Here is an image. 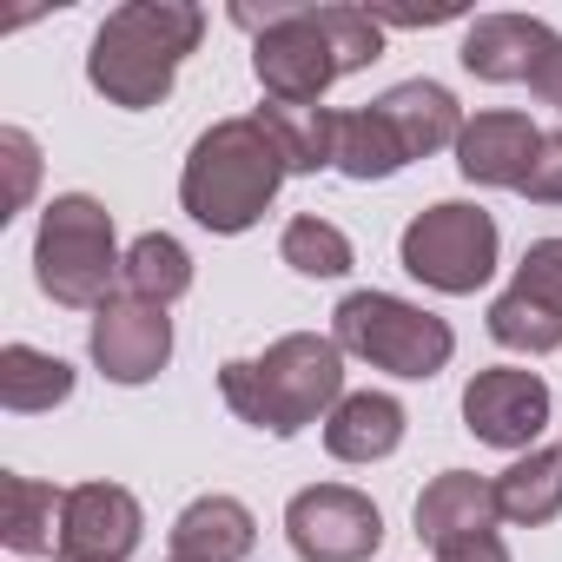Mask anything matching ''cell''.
I'll return each instance as SVG.
<instances>
[{
  "label": "cell",
  "instance_id": "6da1fadb",
  "mask_svg": "<svg viewBox=\"0 0 562 562\" xmlns=\"http://www.w3.org/2000/svg\"><path fill=\"white\" fill-rule=\"evenodd\" d=\"M238 27H265L258 41V80L278 93V106H312L345 67L378 60V21L358 8H271L251 14L238 8Z\"/></svg>",
  "mask_w": 562,
  "mask_h": 562
},
{
  "label": "cell",
  "instance_id": "7a4b0ae2",
  "mask_svg": "<svg viewBox=\"0 0 562 562\" xmlns=\"http://www.w3.org/2000/svg\"><path fill=\"white\" fill-rule=\"evenodd\" d=\"M278 172H285V146L271 139V126L225 120L218 133L199 139V153L186 166V205L212 232H245L265 212V199L278 192Z\"/></svg>",
  "mask_w": 562,
  "mask_h": 562
},
{
  "label": "cell",
  "instance_id": "3957f363",
  "mask_svg": "<svg viewBox=\"0 0 562 562\" xmlns=\"http://www.w3.org/2000/svg\"><path fill=\"white\" fill-rule=\"evenodd\" d=\"M199 14L192 8H120L93 41V87L120 106H153L172 87V67L192 54Z\"/></svg>",
  "mask_w": 562,
  "mask_h": 562
},
{
  "label": "cell",
  "instance_id": "277c9868",
  "mask_svg": "<svg viewBox=\"0 0 562 562\" xmlns=\"http://www.w3.org/2000/svg\"><path fill=\"white\" fill-rule=\"evenodd\" d=\"M338 338L397 378H430L450 358V331L437 318H424L397 299H378V292H358L338 305Z\"/></svg>",
  "mask_w": 562,
  "mask_h": 562
},
{
  "label": "cell",
  "instance_id": "5b68a950",
  "mask_svg": "<svg viewBox=\"0 0 562 562\" xmlns=\"http://www.w3.org/2000/svg\"><path fill=\"white\" fill-rule=\"evenodd\" d=\"M404 265L437 292H476L496 265V225L476 205H437L404 232Z\"/></svg>",
  "mask_w": 562,
  "mask_h": 562
},
{
  "label": "cell",
  "instance_id": "8992f818",
  "mask_svg": "<svg viewBox=\"0 0 562 562\" xmlns=\"http://www.w3.org/2000/svg\"><path fill=\"white\" fill-rule=\"evenodd\" d=\"M113 271V225L93 199H60L47 205V225H41V285L67 305H87L100 299Z\"/></svg>",
  "mask_w": 562,
  "mask_h": 562
},
{
  "label": "cell",
  "instance_id": "52a82bcc",
  "mask_svg": "<svg viewBox=\"0 0 562 562\" xmlns=\"http://www.w3.org/2000/svg\"><path fill=\"white\" fill-rule=\"evenodd\" d=\"M258 371V397H238V411L251 417V424H265V430H278V437H292L331 391H338V351L331 345H318V338H285L265 364H251Z\"/></svg>",
  "mask_w": 562,
  "mask_h": 562
},
{
  "label": "cell",
  "instance_id": "ba28073f",
  "mask_svg": "<svg viewBox=\"0 0 562 562\" xmlns=\"http://www.w3.org/2000/svg\"><path fill=\"white\" fill-rule=\"evenodd\" d=\"M490 331L503 345H529V351L562 345V238H549L522 258V278L509 299H496Z\"/></svg>",
  "mask_w": 562,
  "mask_h": 562
},
{
  "label": "cell",
  "instance_id": "9c48e42d",
  "mask_svg": "<svg viewBox=\"0 0 562 562\" xmlns=\"http://www.w3.org/2000/svg\"><path fill=\"white\" fill-rule=\"evenodd\" d=\"M292 542L312 562H364L378 549V509L351 490H305L292 503Z\"/></svg>",
  "mask_w": 562,
  "mask_h": 562
},
{
  "label": "cell",
  "instance_id": "30bf717a",
  "mask_svg": "<svg viewBox=\"0 0 562 562\" xmlns=\"http://www.w3.org/2000/svg\"><path fill=\"white\" fill-rule=\"evenodd\" d=\"M463 417H470V430H476L483 443L516 450V443H536V430H542V417H549V391H542V378H529V371H483V378L463 391Z\"/></svg>",
  "mask_w": 562,
  "mask_h": 562
},
{
  "label": "cell",
  "instance_id": "8fae6325",
  "mask_svg": "<svg viewBox=\"0 0 562 562\" xmlns=\"http://www.w3.org/2000/svg\"><path fill=\"white\" fill-rule=\"evenodd\" d=\"M172 351V331H166V312L146 305V299H126V305H100V325H93V358L106 364V378L120 384H139L166 364Z\"/></svg>",
  "mask_w": 562,
  "mask_h": 562
},
{
  "label": "cell",
  "instance_id": "7c38bea8",
  "mask_svg": "<svg viewBox=\"0 0 562 562\" xmlns=\"http://www.w3.org/2000/svg\"><path fill=\"white\" fill-rule=\"evenodd\" d=\"M139 542V509L126 490H74L67 496V555L74 562H120Z\"/></svg>",
  "mask_w": 562,
  "mask_h": 562
},
{
  "label": "cell",
  "instance_id": "4fadbf2b",
  "mask_svg": "<svg viewBox=\"0 0 562 562\" xmlns=\"http://www.w3.org/2000/svg\"><path fill=\"white\" fill-rule=\"evenodd\" d=\"M457 166L470 179H490V186H522L536 153H542V133L522 120V113H483L463 139H457Z\"/></svg>",
  "mask_w": 562,
  "mask_h": 562
},
{
  "label": "cell",
  "instance_id": "5bb4252c",
  "mask_svg": "<svg viewBox=\"0 0 562 562\" xmlns=\"http://www.w3.org/2000/svg\"><path fill=\"white\" fill-rule=\"evenodd\" d=\"M555 47V34L542 21H522V14H490L470 27L463 41V67L483 74V80H529L542 67V54Z\"/></svg>",
  "mask_w": 562,
  "mask_h": 562
},
{
  "label": "cell",
  "instance_id": "9a60e30c",
  "mask_svg": "<svg viewBox=\"0 0 562 562\" xmlns=\"http://www.w3.org/2000/svg\"><path fill=\"white\" fill-rule=\"evenodd\" d=\"M378 120L391 126V139H397V153H404V159H417V153H430V146L457 139V100H450L443 87H430V80L391 87V93L378 100Z\"/></svg>",
  "mask_w": 562,
  "mask_h": 562
},
{
  "label": "cell",
  "instance_id": "2e32d148",
  "mask_svg": "<svg viewBox=\"0 0 562 562\" xmlns=\"http://www.w3.org/2000/svg\"><path fill=\"white\" fill-rule=\"evenodd\" d=\"M490 509H496V490H483L476 476H443V483L417 503V529H424L430 542L457 549V542L483 536V516H490Z\"/></svg>",
  "mask_w": 562,
  "mask_h": 562
},
{
  "label": "cell",
  "instance_id": "e0dca14e",
  "mask_svg": "<svg viewBox=\"0 0 562 562\" xmlns=\"http://www.w3.org/2000/svg\"><path fill=\"white\" fill-rule=\"evenodd\" d=\"M172 542H179L186 562H232V555L251 549V516H245L232 496H212V503H192V509L179 516Z\"/></svg>",
  "mask_w": 562,
  "mask_h": 562
},
{
  "label": "cell",
  "instance_id": "ac0fdd59",
  "mask_svg": "<svg viewBox=\"0 0 562 562\" xmlns=\"http://www.w3.org/2000/svg\"><path fill=\"white\" fill-rule=\"evenodd\" d=\"M397 437H404V411L391 397H371V391L364 397H345V411L331 417V450L351 457V463L397 450Z\"/></svg>",
  "mask_w": 562,
  "mask_h": 562
},
{
  "label": "cell",
  "instance_id": "d6986e66",
  "mask_svg": "<svg viewBox=\"0 0 562 562\" xmlns=\"http://www.w3.org/2000/svg\"><path fill=\"white\" fill-rule=\"evenodd\" d=\"M555 503H562V457H555V450H536V457L516 463V470L503 476V490H496V509L516 516V522H542V516H555Z\"/></svg>",
  "mask_w": 562,
  "mask_h": 562
},
{
  "label": "cell",
  "instance_id": "ffe728a7",
  "mask_svg": "<svg viewBox=\"0 0 562 562\" xmlns=\"http://www.w3.org/2000/svg\"><path fill=\"white\" fill-rule=\"evenodd\" d=\"M0 391H8L14 411H41V404H60V397L74 391V371H67L60 358H41V351L14 345V351H8V378H0Z\"/></svg>",
  "mask_w": 562,
  "mask_h": 562
},
{
  "label": "cell",
  "instance_id": "44dd1931",
  "mask_svg": "<svg viewBox=\"0 0 562 562\" xmlns=\"http://www.w3.org/2000/svg\"><path fill=\"white\" fill-rule=\"evenodd\" d=\"M126 278H133V299H146V305H166L172 292H186V251L172 245V238H139L133 245V258H126Z\"/></svg>",
  "mask_w": 562,
  "mask_h": 562
},
{
  "label": "cell",
  "instance_id": "7402d4cb",
  "mask_svg": "<svg viewBox=\"0 0 562 562\" xmlns=\"http://www.w3.org/2000/svg\"><path fill=\"white\" fill-rule=\"evenodd\" d=\"M285 265H299L305 278H338V271H351V238L325 218H299L285 232Z\"/></svg>",
  "mask_w": 562,
  "mask_h": 562
},
{
  "label": "cell",
  "instance_id": "603a6c76",
  "mask_svg": "<svg viewBox=\"0 0 562 562\" xmlns=\"http://www.w3.org/2000/svg\"><path fill=\"white\" fill-rule=\"evenodd\" d=\"M522 192H536V199H562V133H549V139H542V159L529 166Z\"/></svg>",
  "mask_w": 562,
  "mask_h": 562
},
{
  "label": "cell",
  "instance_id": "cb8c5ba5",
  "mask_svg": "<svg viewBox=\"0 0 562 562\" xmlns=\"http://www.w3.org/2000/svg\"><path fill=\"white\" fill-rule=\"evenodd\" d=\"M529 80L542 87V100H549V106H562V41H555V47L542 54V67H536Z\"/></svg>",
  "mask_w": 562,
  "mask_h": 562
},
{
  "label": "cell",
  "instance_id": "d4e9b609",
  "mask_svg": "<svg viewBox=\"0 0 562 562\" xmlns=\"http://www.w3.org/2000/svg\"><path fill=\"white\" fill-rule=\"evenodd\" d=\"M450 562H509V555H503L490 536H470V542H457V549H450Z\"/></svg>",
  "mask_w": 562,
  "mask_h": 562
}]
</instances>
